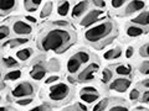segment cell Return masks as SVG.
Listing matches in <instances>:
<instances>
[{
  "mask_svg": "<svg viewBox=\"0 0 149 111\" xmlns=\"http://www.w3.org/2000/svg\"><path fill=\"white\" fill-rule=\"evenodd\" d=\"M73 35L68 30L54 29L45 34L40 41V48L44 51H54L56 53H62L72 45Z\"/></svg>",
  "mask_w": 149,
  "mask_h": 111,
  "instance_id": "1",
  "label": "cell"
},
{
  "mask_svg": "<svg viewBox=\"0 0 149 111\" xmlns=\"http://www.w3.org/2000/svg\"><path fill=\"white\" fill-rule=\"evenodd\" d=\"M114 24L112 21H104L100 25H96L85 32V40L90 43H100L113 32Z\"/></svg>",
  "mask_w": 149,
  "mask_h": 111,
  "instance_id": "2",
  "label": "cell"
},
{
  "mask_svg": "<svg viewBox=\"0 0 149 111\" xmlns=\"http://www.w3.org/2000/svg\"><path fill=\"white\" fill-rule=\"evenodd\" d=\"M70 94V86L65 83H58L50 86L49 90V98L52 101H62L66 99Z\"/></svg>",
  "mask_w": 149,
  "mask_h": 111,
  "instance_id": "3",
  "label": "cell"
},
{
  "mask_svg": "<svg viewBox=\"0 0 149 111\" xmlns=\"http://www.w3.org/2000/svg\"><path fill=\"white\" fill-rule=\"evenodd\" d=\"M35 92V88L34 85L29 82H24L20 83L19 85H16L11 91V95L14 98H26V96H31Z\"/></svg>",
  "mask_w": 149,
  "mask_h": 111,
  "instance_id": "4",
  "label": "cell"
},
{
  "mask_svg": "<svg viewBox=\"0 0 149 111\" xmlns=\"http://www.w3.org/2000/svg\"><path fill=\"white\" fill-rule=\"evenodd\" d=\"M98 69H100L98 63H91L87 68H85L80 74H78V77H77L78 82H90V80H92L93 79V73L98 72Z\"/></svg>",
  "mask_w": 149,
  "mask_h": 111,
  "instance_id": "5",
  "label": "cell"
},
{
  "mask_svg": "<svg viewBox=\"0 0 149 111\" xmlns=\"http://www.w3.org/2000/svg\"><path fill=\"white\" fill-rule=\"evenodd\" d=\"M130 84H132V82L128 78H117L109 84V89L118 92H124L128 90Z\"/></svg>",
  "mask_w": 149,
  "mask_h": 111,
  "instance_id": "6",
  "label": "cell"
},
{
  "mask_svg": "<svg viewBox=\"0 0 149 111\" xmlns=\"http://www.w3.org/2000/svg\"><path fill=\"white\" fill-rule=\"evenodd\" d=\"M102 14H103V11H102V10H92V11H90L81 20V22H80L81 26H83V27H90L91 25L95 24L97 20H100L98 17L102 15Z\"/></svg>",
  "mask_w": 149,
  "mask_h": 111,
  "instance_id": "7",
  "label": "cell"
},
{
  "mask_svg": "<svg viewBox=\"0 0 149 111\" xmlns=\"http://www.w3.org/2000/svg\"><path fill=\"white\" fill-rule=\"evenodd\" d=\"M13 31L15 32L16 35H30L32 32V27L31 25H29L25 21H15L13 24Z\"/></svg>",
  "mask_w": 149,
  "mask_h": 111,
  "instance_id": "8",
  "label": "cell"
},
{
  "mask_svg": "<svg viewBox=\"0 0 149 111\" xmlns=\"http://www.w3.org/2000/svg\"><path fill=\"white\" fill-rule=\"evenodd\" d=\"M46 75V69L41 63H37L34 66V68L30 71V77L35 80H41Z\"/></svg>",
  "mask_w": 149,
  "mask_h": 111,
  "instance_id": "9",
  "label": "cell"
},
{
  "mask_svg": "<svg viewBox=\"0 0 149 111\" xmlns=\"http://www.w3.org/2000/svg\"><path fill=\"white\" fill-rule=\"evenodd\" d=\"M87 9H88V1H80V3H77L76 5L73 6V9H72L71 16L73 18L80 17V16H82L83 14L87 11Z\"/></svg>",
  "mask_w": 149,
  "mask_h": 111,
  "instance_id": "10",
  "label": "cell"
},
{
  "mask_svg": "<svg viewBox=\"0 0 149 111\" xmlns=\"http://www.w3.org/2000/svg\"><path fill=\"white\" fill-rule=\"evenodd\" d=\"M144 8H146V3L144 1H130V3H128L127 8H125L124 14L125 15H130V14H133V12L143 10Z\"/></svg>",
  "mask_w": 149,
  "mask_h": 111,
  "instance_id": "11",
  "label": "cell"
},
{
  "mask_svg": "<svg viewBox=\"0 0 149 111\" xmlns=\"http://www.w3.org/2000/svg\"><path fill=\"white\" fill-rule=\"evenodd\" d=\"M132 24L139 26H149V11H143L138 16L132 18Z\"/></svg>",
  "mask_w": 149,
  "mask_h": 111,
  "instance_id": "12",
  "label": "cell"
},
{
  "mask_svg": "<svg viewBox=\"0 0 149 111\" xmlns=\"http://www.w3.org/2000/svg\"><path fill=\"white\" fill-rule=\"evenodd\" d=\"M81 62L78 61V59L74 57V56H72L71 58L67 61V72L70 74H74V73H77L78 71H80V68H81Z\"/></svg>",
  "mask_w": 149,
  "mask_h": 111,
  "instance_id": "13",
  "label": "cell"
},
{
  "mask_svg": "<svg viewBox=\"0 0 149 111\" xmlns=\"http://www.w3.org/2000/svg\"><path fill=\"white\" fill-rule=\"evenodd\" d=\"M16 8V1L14 0H0V12L6 14Z\"/></svg>",
  "mask_w": 149,
  "mask_h": 111,
  "instance_id": "14",
  "label": "cell"
},
{
  "mask_svg": "<svg viewBox=\"0 0 149 111\" xmlns=\"http://www.w3.org/2000/svg\"><path fill=\"white\" fill-rule=\"evenodd\" d=\"M127 35L129 37H138V36H142L144 34V30L142 29L141 26H137V25H132V26H128L127 27Z\"/></svg>",
  "mask_w": 149,
  "mask_h": 111,
  "instance_id": "15",
  "label": "cell"
},
{
  "mask_svg": "<svg viewBox=\"0 0 149 111\" xmlns=\"http://www.w3.org/2000/svg\"><path fill=\"white\" fill-rule=\"evenodd\" d=\"M41 5V1L39 0H25L24 1V8L27 12H35L37 10V8Z\"/></svg>",
  "mask_w": 149,
  "mask_h": 111,
  "instance_id": "16",
  "label": "cell"
},
{
  "mask_svg": "<svg viewBox=\"0 0 149 111\" xmlns=\"http://www.w3.org/2000/svg\"><path fill=\"white\" fill-rule=\"evenodd\" d=\"M31 56H32V49L31 48H22V49L16 52V58L19 59V61H22V62L27 61Z\"/></svg>",
  "mask_w": 149,
  "mask_h": 111,
  "instance_id": "17",
  "label": "cell"
},
{
  "mask_svg": "<svg viewBox=\"0 0 149 111\" xmlns=\"http://www.w3.org/2000/svg\"><path fill=\"white\" fill-rule=\"evenodd\" d=\"M70 11V1H60L57 6V14L60 16H67V14Z\"/></svg>",
  "mask_w": 149,
  "mask_h": 111,
  "instance_id": "18",
  "label": "cell"
},
{
  "mask_svg": "<svg viewBox=\"0 0 149 111\" xmlns=\"http://www.w3.org/2000/svg\"><path fill=\"white\" fill-rule=\"evenodd\" d=\"M73 56L81 62V64H85L90 61V53L86 52V51H78V52H76Z\"/></svg>",
  "mask_w": 149,
  "mask_h": 111,
  "instance_id": "19",
  "label": "cell"
},
{
  "mask_svg": "<svg viewBox=\"0 0 149 111\" xmlns=\"http://www.w3.org/2000/svg\"><path fill=\"white\" fill-rule=\"evenodd\" d=\"M130 72H132V68L129 66H124V64H120V66H118L116 68V73H117L118 75H122V77L129 75Z\"/></svg>",
  "mask_w": 149,
  "mask_h": 111,
  "instance_id": "20",
  "label": "cell"
},
{
  "mask_svg": "<svg viewBox=\"0 0 149 111\" xmlns=\"http://www.w3.org/2000/svg\"><path fill=\"white\" fill-rule=\"evenodd\" d=\"M80 98L82 101H85L87 104H91V103H95L96 100H98V94H80Z\"/></svg>",
  "mask_w": 149,
  "mask_h": 111,
  "instance_id": "21",
  "label": "cell"
},
{
  "mask_svg": "<svg viewBox=\"0 0 149 111\" xmlns=\"http://www.w3.org/2000/svg\"><path fill=\"white\" fill-rule=\"evenodd\" d=\"M52 1H46L45 4H44V8H42V11H41V14H40V16L41 17H47L51 12H52Z\"/></svg>",
  "mask_w": 149,
  "mask_h": 111,
  "instance_id": "22",
  "label": "cell"
},
{
  "mask_svg": "<svg viewBox=\"0 0 149 111\" xmlns=\"http://www.w3.org/2000/svg\"><path fill=\"white\" fill-rule=\"evenodd\" d=\"M21 77V71H19V69H16V71H11V72H9L5 74V77H4V79L5 80H17L19 78Z\"/></svg>",
  "mask_w": 149,
  "mask_h": 111,
  "instance_id": "23",
  "label": "cell"
},
{
  "mask_svg": "<svg viewBox=\"0 0 149 111\" xmlns=\"http://www.w3.org/2000/svg\"><path fill=\"white\" fill-rule=\"evenodd\" d=\"M108 103H109V100L104 98V99H102L100 103H97L95 105V108H93V111H104L107 109V106H108Z\"/></svg>",
  "mask_w": 149,
  "mask_h": 111,
  "instance_id": "24",
  "label": "cell"
},
{
  "mask_svg": "<svg viewBox=\"0 0 149 111\" xmlns=\"http://www.w3.org/2000/svg\"><path fill=\"white\" fill-rule=\"evenodd\" d=\"M27 41H29V38H14V40H11V41H10V42L5 43L4 46L10 45V47H11V48H16L17 46L24 45V43H26V42H27Z\"/></svg>",
  "mask_w": 149,
  "mask_h": 111,
  "instance_id": "25",
  "label": "cell"
},
{
  "mask_svg": "<svg viewBox=\"0 0 149 111\" xmlns=\"http://www.w3.org/2000/svg\"><path fill=\"white\" fill-rule=\"evenodd\" d=\"M3 63L5 64V67H8V68L17 67L16 59H15V58H13V57H6V58H4V59H3Z\"/></svg>",
  "mask_w": 149,
  "mask_h": 111,
  "instance_id": "26",
  "label": "cell"
},
{
  "mask_svg": "<svg viewBox=\"0 0 149 111\" xmlns=\"http://www.w3.org/2000/svg\"><path fill=\"white\" fill-rule=\"evenodd\" d=\"M9 35H10V29H9L6 25L0 26V41L5 40L6 37H9Z\"/></svg>",
  "mask_w": 149,
  "mask_h": 111,
  "instance_id": "27",
  "label": "cell"
},
{
  "mask_svg": "<svg viewBox=\"0 0 149 111\" xmlns=\"http://www.w3.org/2000/svg\"><path fill=\"white\" fill-rule=\"evenodd\" d=\"M112 77H113V73H112V71H109V69H104L103 72H102V83H108Z\"/></svg>",
  "mask_w": 149,
  "mask_h": 111,
  "instance_id": "28",
  "label": "cell"
},
{
  "mask_svg": "<svg viewBox=\"0 0 149 111\" xmlns=\"http://www.w3.org/2000/svg\"><path fill=\"white\" fill-rule=\"evenodd\" d=\"M139 71H141V73L144 74V75H149V61H144L141 64Z\"/></svg>",
  "mask_w": 149,
  "mask_h": 111,
  "instance_id": "29",
  "label": "cell"
},
{
  "mask_svg": "<svg viewBox=\"0 0 149 111\" xmlns=\"http://www.w3.org/2000/svg\"><path fill=\"white\" fill-rule=\"evenodd\" d=\"M80 94H97V89L95 86H85L81 89Z\"/></svg>",
  "mask_w": 149,
  "mask_h": 111,
  "instance_id": "30",
  "label": "cell"
},
{
  "mask_svg": "<svg viewBox=\"0 0 149 111\" xmlns=\"http://www.w3.org/2000/svg\"><path fill=\"white\" fill-rule=\"evenodd\" d=\"M139 53H141L142 57L148 58V57H149V43H148V45L142 46L141 49H139Z\"/></svg>",
  "mask_w": 149,
  "mask_h": 111,
  "instance_id": "31",
  "label": "cell"
},
{
  "mask_svg": "<svg viewBox=\"0 0 149 111\" xmlns=\"http://www.w3.org/2000/svg\"><path fill=\"white\" fill-rule=\"evenodd\" d=\"M32 103V99L31 98H24V99H19L16 100V104L20 105V106H26V105H30Z\"/></svg>",
  "mask_w": 149,
  "mask_h": 111,
  "instance_id": "32",
  "label": "cell"
},
{
  "mask_svg": "<svg viewBox=\"0 0 149 111\" xmlns=\"http://www.w3.org/2000/svg\"><path fill=\"white\" fill-rule=\"evenodd\" d=\"M113 38H114V37H108V38L103 40L102 42H100V43H98V46H97V49H102L103 47H106L107 45H109V43L112 42V41H113Z\"/></svg>",
  "mask_w": 149,
  "mask_h": 111,
  "instance_id": "33",
  "label": "cell"
},
{
  "mask_svg": "<svg viewBox=\"0 0 149 111\" xmlns=\"http://www.w3.org/2000/svg\"><path fill=\"white\" fill-rule=\"evenodd\" d=\"M125 4L124 0H112L111 1V5L112 8H114V9H119V8H122L123 5Z\"/></svg>",
  "mask_w": 149,
  "mask_h": 111,
  "instance_id": "34",
  "label": "cell"
},
{
  "mask_svg": "<svg viewBox=\"0 0 149 111\" xmlns=\"http://www.w3.org/2000/svg\"><path fill=\"white\" fill-rule=\"evenodd\" d=\"M114 53H116V48H111L109 51H107V52L103 54V58L107 59V61H109V59H113Z\"/></svg>",
  "mask_w": 149,
  "mask_h": 111,
  "instance_id": "35",
  "label": "cell"
},
{
  "mask_svg": "<svg viewBox=\"0 0 149 111\" xmlns=\"http://www.w3.org/2000/svg\"><path fill=\"white\" fill-rule=\"evenodd\" d=\"M129 99L132 101H136L139 99V90L138 89H133L132 91L129 92Z\"/></svg>",
  "mask_w": 149,
  "mask_h": 111,
  "instance_id": "36",
  "label": "cell"
},
{
  "mask_svg": "<svg viewBox=\"0 0 149 111\" xmlns=\"http://www.w3.org/2000/svg\"><path fill=\"white\" fill-rule=\"evenodd\" d=\"M109 111H129L127 106H122V105H116L113 108H111Z\"/></svg>",
  "mask_w": 149,
  "mask_h": 111,
  "instance_id": "37",
  "label": "cell"
},
{
  "mask_svg": "<svg viewBox=\"0 0 149 111\" xmlns=\"http://www.w3.org/2000/svg\"><path fill=\"white\" fill-rule=\"evenodd\" d=\"M52 25H55V26H61V27H67L68 26V22L65 21V20H58V21H54Z\"/></svg>",
  "mask_w": 149,
  "mask_h": 111,
  "instance_id": "38",
  "label": "cell"
},
{
  "mask_svg": "<svg viewBox=\"0 0 149 111\" xmlns=\"http://www.w3.org/2000/svg\"><path fill=\"white\" fill-rule=\"evenodd\" d=\"M58 79H60V77H57V75H51L50 78H47V79L45 80V83H46V84H52V83L57 82Z\"/></svg>",
  "mask_w": 149,
  "mask_h": 111,
  "instance_id": "39",
  "label": "cell"
},
{
  "mask_svg": "<svg viewBox=\"0 0 149 111\" xmlns=\"http://www.w3.org/2000/svg\"><path fill=\"white\" fill-rule=\"evenodd\" d=\"M143 103H149V90L147 91H144L143 92V95H142V99H141Z\"/></svg>",
  "mask_w": 149,
  "mask_h": 111,
  "instance_id": "40",
  "label": "cell"
},
{
  "mask_svg": "<svg viewBox=\"0 0 149 111\" xmlns=\"http://www.w3.org/2000/svg\"><path fill=\"white\" fill-rule=\"evenodd\" d=\"M133 53H134V48H133V47H128L127 51H125V57L130 58V57L133 56Z\"/></svg>",
  "mask_w": 149,
  "mask_h": 111,
  "instance_id": "41",
  "label": "cell"
},
{
  "mask_svg": "<svg viewBox=\"0 0 149 111\" xmlns=\"http://www.w3.org/2000/svg\"><path fill=\"white\" fill-rule=\"evenodd\" d=\"M93 5L97 8H104L106 6V1H100V0H95L93 1Z\"/></svg>",
  "mask_w": 149,
  "mask_h": 111,
  "instance_id": "42",
  "label": "cell"
},
{
  "mask_svg": "<svg viewBox=\"0 0 149 111\" xmlns=\"http://www.w3.org/2000/svg\"><path fill=\"white\" fill-rule=\"evenodd\" d=\"M30 111H47V108H46V106H44V105H41V106H36V108L31 109Z\"/></svg>",
  "mask_w": 149,
  "mask_h": 111,
  "instance_id": "43",
  "label": "cell"
},
{
  "mask_svg": "<svg viewBox=\"0 0 149 111\" xmlns=\"http://www.w3.org/2000/svg\"><path fill=\"white\" fill-rule=\"evenodd\" d=\"M120 56H122V49H120V48H116V53H114V57H113V59H117V58H119Z\"/></svg>",
  "mask_w": 149,
  "mask_h": 111,
  "instance_id": "44",
  "label": "cell"
},
{
  "mask_svg": "<svg viewBox=\"0 0 149 111\" xmlns=\"http://www.w3.org/2000/svg\"><path fill=\"white\" fill-rule=\"evenodd\" d=\"M77 108H80L81 111H87L86 105H83V104H80V103H78V104H77Z\"/></svg>",
  "mask_w": 149,
  "mask_h": 111,
  "instance_id": "45",
  "label": "cell"
},
{
  "mask_svg": "<svg viewBox=\"0 0 149 111\" xmlns=\"http://www.w3.org/2000/svg\"><path fill=\"white\" fill-rule=\"evenodd\" d=\"M25 18H27V21H30V22H36V18L32 16H26Z\"/></svg>",
  "mask_w": 149,
  "mask_h": 111,
  "instance_id": "46",
  "label": "cell"
},
{
  "mask_svg": "<svg viewBox=\"0 0 149 111\" xmlns=\"http://www.w3.org/2000/svg\"><path fill=\"white\" fill-rule=\"evenodd\" d=\"M142 84H143L144 86H146V88H149V79H146V80H144V82L142 83Z\"/></svg>",
  "mask_w": 149,
  "mask_h": 111,
  "instance_id": "47",
  "label": "cell"
},
{
  "mask_svg": "<svg viewBox=\"0 0 149 111\" xmlns=\"http://www.w3.org/2000/svg\"><path fill=\"white\" fill-rule=\"evenodd\" d=\"M1 82H3V75H1V72H0V89H3V84H1Z\"/></svg>",
  "mask_w": 149,
  "mask_h": 111,
  "instance_id": "48",
  "label": "cell"
},
{
  "mask_svg": "<svg viewBox=\"0 0 149 111\" xmlns=\"http://www.w3.org/2000/svg\"><path fill=\"white\" fill-rule=\"evenodd\" d=\"M0 111H8L6 106H0Z\"/></svg>",
  "mask_w": 149,
  "mask_h": 111,
  "instance_id": "49",
  "label": "cell"
},
{
  "mask_svg": "<svg viewBox=\"0 0 149 111\" xmlns=\"http://www.w3.org/2000/svg\"><path fill=\"white\" fill-rule=\"evenodd\" d=\"M68 82H70V83H74V79H73L72 77H68Z\"/></svg>",
  "mask_w": 149,
  "mask_h": 111,
  "instance_id": "50",
  "label": "cell"
},
{
  "mask_svg": "<svg viewBox=\"0 0 149 111\" xmlns=\"http://www.w3.org/2000/svg\"><path fill=\"white\" fill-rule=\"evenodd\" d=\"M0 100H1V96H0Z\"/></svg>",
  "mask_w": 149,
  "mask_h": 111,
  "instance_id": "51",
  "label": "cell"
}]
</instances>
